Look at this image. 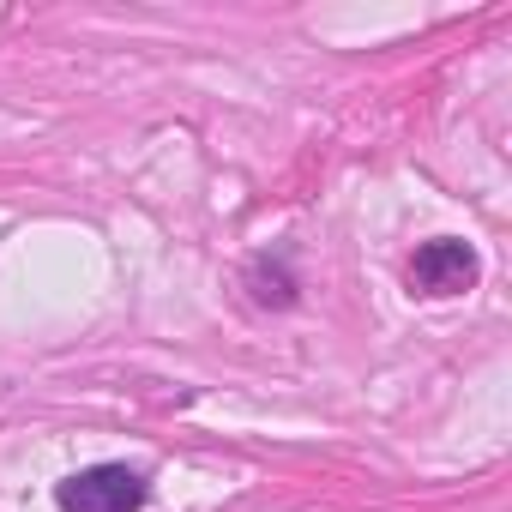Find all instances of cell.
Returning <instances> with one entry per match:
<instances>
[{
  "label": "cell",
  "mask_w": 512,
  "mask_h": 512,
  "mask_svg": "<svg viewBox=\"0 0 512 512\" xmlns=\"http://www.w3.org/2000/svg\"><path fill=\"white\" fill-rule=\"evenodd\" d=\"M61 512H139L145 506V476L127 464H91L55 488Z\"/></svg>",
  "instance_id": "cell-1"
},
{
  "label": "cell",
  "mask_w": 512,
  "mask_h": 512,
  "mask_svg": "<svg viewBox=\"0 0 512 512\" xmlns=\"http://www.w3.org/2000/svg\"><path fill=\"white\" fill-rule=\"evenodd\" d=\"M476 278H482L476 247H470V241H452V235L422 241L416 260H410V284H416L422 296H464Z\"/></svg>",
  "instance_id": "cell-2"
},
{
  "label": "cell",
  "mask_w": 512,
  "mask_h": 512,
  "mask_svg": "<svg viewBox=\"0 0 512 512\" xmlns=\"http://www.w3.org/2000/svg\"><path fill=\"white\" fill-rule=\"evenodd\" d=\"M247 290H253V302H260V308H290L302 284H296V272H290L284 253H278V260L266 253V260H253V266H247Z\"/></svg>",
  "instance_id": "cell-3"
}]
</instances>
